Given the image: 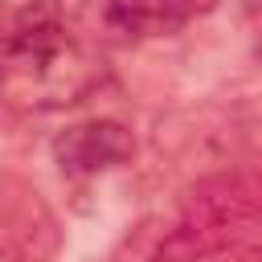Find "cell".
<instances>
[{"label": "cell", "instance_id": "cell-1", "mask_svg": "<svg viewBox=\"0 0 262 262\" xmlns=\"http://www.w3.org/2000/svg\"><path fill=\"white\" fill-rule=\"evenodd\" d=\"M106 82V57L66 29L53 0L25 4L0 37V102L25 115H53L86 102Z\"/></svg>", "mask_w": 262, "mask_h": 262}, {"label": "cell", "instance_id": "cell-2", "mask_svg": "<svg viewBox=\"0 0 262 262\" xmlns=\"http://www.w3.org/2000/svg\"><path fill=\"white\" fill-rule=\"evenodd\" d=\"M250 196L237 188V184H217L201 196H192L184 221L172 229V237L164 242L160 250V262H196L221 246L233 242V233L250 221Z\"/></svg>", "mask_w": 262, "mask_h": 262}, {"label": "cell", "instance_id": "cell-3", "mask_svg": "<svg viewBox=\"0 0 262 262\" xmlns=\"http://www.w3.org/2000/svg\"><path fill=\"white\" fill-rule=\"evenodd\" d=\"M61 250V225L45 196L0 172V262H49Z\"/></svg>", "mask_w": 262, "mask_h": 262}, {"label": "cell", "instance_id": "cell-4", "mask_svg": "<svg viewBox=\"0 0 262 262\" xmlns=\"http://www.w3.org/2000/svg\"><path fill=\"white\" fill-rule=\"evenodd\" d=\"M135 156V135L115 119H86L53 139V160L66 176H98Z\"/></svg>", "mask_w": 262, "mask_h": 262}, {"label": "cell", "instance_id": "cell-5", "mask_svg": "<svg viewBox=\"0 0 262 262\" xmlns=\"http://www.w3.org/2000/svg\"><path fill=\"white\" fill-rule=\"evenodd\" d=\"M160 29V12L151 0H82L78 33L98 49H123Z\"/></svg>", "mask_w": 262, "mask_h": 262}, {"label": "cell", "instance_id": "cell-6", "mask_svg": "<svg viewBox=\"0 0 262 262\" xmlns=\"http://www.w3.org/2000/svg\"><path fill=\"white\" fill-rule=\"evenodd\" d=\"M151 4H156V12H160V25L176 29V25H184V20L209 16L221 0H151Z\"/></svg>", "mask_w": 262, "mask_h": 262}, {"label": "cell", "instance_id": "cell-7", "mask_svg": "<svg viewBox=\"0 0 262 262\" xmlns=\"http://www.w3.org/2000/svg\"><path fill=\"white\" fill-rule=\"evenodd\" d=\"M8 25H12V20H8V8H4V0H0V37L8 33Z\"/></svg>", "mask_w": 262, "mask_h": 262}, {"label": "cell", "instance_id": "cell-8", "mask_svg": "<svg viewBox=\"0 0 262 262\" xmlns=\"http://www.w3.org/2000/svg\"><path fill=\"white\" fill-rule=\"evenodd\" d=\"M250 8H262V0H250Z\"/></svg>", "mask_w": 262, "mask_h": 262}]
</instances>
